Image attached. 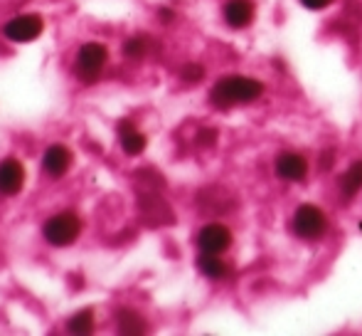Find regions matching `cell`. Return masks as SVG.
Segmentation results:
<instances>
[{"label":"cell","mask_w":362,"mask_h":336,"mask_svg":"<svg viewBox=\"0 0 362 336\" xmlns=\"http://www.w3.org/2000/svg\"><path fill=\"white\" fill-rule=\"evenodd\" d=\"M224 20L229 28L242 30L254 20V3L252 0H229L224 5Z\"/></svg>","instance_id":"obj_11"},{"label":"cell","mask_w":362,"mask_h":336,"mask_svg":"<svg viewBox=\"0 0 362 336\" xmlns=\"http://www.w3.org/2000/svg\"><path fill=\"white\" fill-rule=\"evenodd\" d=\"M94 329H96V317H94V309L91 307L79 309V312L72 314L67 322V332L76 334V336H89V334H94Z\"/></svg>","instance_id":"obj_15"},{"label":"cell","mask_w":362,"mask_h":336,"mask_svg":"<svg viewBox=\"0 0 362 336\" xmlns=\"http://www.w3.org/2000/svg\"><path fill=\"white\" fill-rule=\"evenodd\" d=\"M360 186H362V161H355L345 171L343 181H340V191H343L345 198H353L360 191Z\"/></svg>","instance_id":"obj_16"},{"label":"cell","mask_w":362,"mask_h":336,"mask_svg":"<svg viewBox=\"0 0 362 336\" xmlns=\"http://www.w3.org/2000/svg\"><path fill=\"white\" fill-rule=\"evenodd\" d=\"M232 245V233L222 223H210L197 233V247L207 254H222Z\"/></svg>","instance_id":"obj_8"},{"label":"cell","mask_w":362,"mask_h":336,"mask_svg":"<svg viewBox=\"0 0 362 336\" xmlns=\"http://www.w3.org/2000/svg\"><path fill=\"white\" fill-rule=\"evenodd\" d=\"M148 50H151V40L144 38V35H134V38H129L124 43L121 52H124L126 60H134V62H139V60H144L148 55Z\"/></svg>","instance_id":"obj_17"},{"label":"cell","mask_w":362,"mask_h":336,"mask_svg":"<svg viewBox=\"0 0 362 336\" xmlns=\"http://www.w3.org/2000/svg\"><path fill=\"white\" fill-rule=\"evenodd\" d=\"M139 213H141V218H144V223H148L151 228H168L175 220L170 206H168L156 191H146L144 196L139 198Z\"/></svg>","instance_id":"obj_6"},{"label":"cell","mask_w":362,"mask_h":336,"mask_svg":"<svg viewBox=\"0 0 362 336\" xmlns=\"http://www.w3.org/2000/svg\"><path fill=\"white\" fill-rule=\"evenodd\" d=\"M42 33H45V20H42V15H37V13L15 15V18H10L8 23L3 25L5 40L15 45L35 43Z\"/></svg>","instance_id":"obj_4"},{"label":"cell","mask_w":362,"mask_h":336,"mask_svg":"<svg viewBox=\"0 0 362 336\" xmlns=\"http://www.w3.org/2000/svg\"><path fill=\"white\" fill-rule=\"evenodd\" d=\"M116 329H119L121 334L139 336L148 332V322L139 312H134V309H119V312H116Z\"/></svg>","instance_id":"obj_13"},{"label":"cell","mask_w":362,"mask_h":336,"mask_svg":"<svg viewBox=\"0 0 362 336\" xmlns=\"http://www.w3.org/2000/svg\"><path fill=\"white\" fill-rule=\"evenodd\" d=\"M84 223L74 211H59L42 223V237L52 247H69L79 240Z\"/></svg>","instance_id":"obj_2"},{"label":"cell","mask_w":362,"mask_h":336,"mask_svg":"<svg viewBox=\"0 0 362 336\" xmlns=\"http://www.w3.org/2000/svg\"><path fill=\"white\" fill-rule=\"evenodd\" d=\"M217 139V131L215 129H202L200 134H197V144L200 146H212Z\"/></svg>","instance_id":"obj_19"},{"label":"cell","mask_w":362,"mask_h":336,"mask_svg":"<svg viewBox=\"0 0 362 336\" xmlns=\"http://www.w3.org/2000/svg\"><path fill=\"white\" fill-rule=\"evenodd\" d=\"M276 176L284 181H303L308 176V161L300 154H281L276 159Z\"/></svg>","instance_id":"obj_10"},{"label":"cell","mask_w":362,"mask_h":336,"mask_svg":"<svg viewBox=\"0 0 362 336\" xmlns=\"http://www.w3.org/2000/svg\"><path fill=\"white\" fill-rule=\"evenodd\" d=\"M180 77H182V82H187V84L202 82V77H205V67H202V65H185V67L180 69Z\"/></svg>","instance_id":"obj_18"},{"label":"cell","mask_w":362,"mask_h":336,"mask_svg":"<svg viewBox=\"0 0 362 336\" xmlns=\"http://www.w3.org/2000/svg\"><path fill=\"white\" fill-rule=\"evenodd\" d=\"M106 62H109V47L104 43H84L76 50L74 74L81 84H94L104 74Z\"/></svg>","instance_id":"obj_3"},{"label":"cell","mask_w":362,"mask_h":336,"mask_svg":"<svg viewBox=\"0 0 362 336\" xmlns=\"http://www.w3.org/2000/svg\"><path fill=\"white\" fill-rule=\"evenodd\" d=\"M300 3H303L308 10H323V8H328L333 0H300Z\"/></svg>","instance_id":"obj_20"},{"label":"cell","mask_w":362,"mask_h":336,"mask_svg":"<svg viewBox=\"0 0 362 336\" xmlns=\"http://www.w3.org/2000/svg\"><path fill=\"white\" fill-rule=\"evenodd\" d=\"M25 166L20 159H3L0 161V196L15 198L25 188Z\"/></svg>","instance_id":"obj_7"},{"label":"cell","mask_w":362,"mask_h":336,"mask_svg":"<svg viewBox=\"0 0 362 336\" xmlns=\"http://www.w3.org/2000/svg\"><path fill=\"white\" fill-rule=\"evenodd\" d=\"M72 164H74V154L69 151V146L64 144H52L47 146L42 156V171L47 173L49 178H64L69 171H72Z\"/></svg>","instance_id":"obj_9"},{"label":"cell","mask_w":362,"mask_h":336,"mask_svg":"<svg viewBox=\"0 0 362 336\" xmlns=\"http://www.w3.org/2000/svg\"><path fill=\"white\" fill-rule=\"evenodd\" d=\"M119 134H121V149H124L126 156H141L148 146L146 134H141L136 126H131L129 121L119 126Z\"/></svg>","instance_id":"obj_12"},{"label":"cell","mask_w":362,"mask_h":336,"mask_svg":"<svg viewBox=\"0 0 362 336\" xmlns=\"http://www.w3.org/2000/svg\"><path fill=\"white\" fill-rule=\"evenodd\" d=\"M293 230L298 237L303 240H318V237L325 235L328 230V218L320 208L315 206H300L298 211L293 213Z\"/></svg>","instance_id":"obj_5"},{"label":"cell","mask_w":362,"mask_h":336,"mask_svg":"<svg viewBox=\"0 0 362 336\" xmlns=\"http://www.w3.org/2000/svg\"><path fill=\"white\" fill-rule=\"evenodd\" d=\"M158 18H160L163 23H170V20L175 18V15H173V13H170V10H168V8H163L160 13H158Z\"/></svg>","instance_id":"obj_22"},{"label":"cell","mask_w":362,"mask_h":336,"mask_svg":"<svg viewBox=\"0 0 362 336\" xmlns=\"http://www.w3.org/2000/svg\"><path fill=\"white\" fill-rule=\"evenodd\" d=\"M264 94V84L244 74H229V77L217 79L210 91L212 104L217 106H234V104H247Z\"/></svg>","instance_id":"obj_1"},{"label":"cell","mask_w":362,"mask_h":336,"mask_svg":"<svg viewBox=\"0 0 362 336\" xmlns=\"http://www.w3.org/2000/svg\"><path fill=\"white\" fill-rule=\"evenodd\" d=\"M330 166H333V151H325V154L320 156V168H323V171H328Z\"/></svg>","instance_id":"obj_21"},{"label":"cell","mask_w":362,"mask_h":336,"mask_svg":"<svg viewBox=\"0 0 362 336\" xmlns=\"http://www.w3.org/2000/svg\"><path fill=\"white\" fill-rule=\"evenodd\" d=\"M197 269L210 279H224V277H229V272H232L229 264L224 262L219 254H207V252H202L200 257H197Z\"/></svg>","instance_id":"obj_14"}]
</instances>
